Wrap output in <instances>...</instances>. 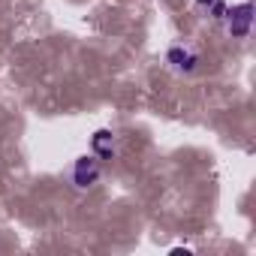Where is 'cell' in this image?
I'll list each match as a JSON object with an SVG mask.
<instances>
[{
  "instance_id": "cell-1",
  "label": "cell",
  "mask_w": 256,
  "mask_h": 256,
  "mask_svg": "<svg viewBox=\"0 0 256 256\" xmlns=\"http://www.w3.org/2000/svg\"><path fill=\"white\" fill-rule=\"evenodd\" d=\"M100 175H102V166H100V157H94V154L76 157V163L70 169V181L76 190H90L100 181Z\"/></svg>"
},
{
  "instance_id": "cell-2",
  "label": "cell",
  "mask_w": 256,
  "mask_h": 256,
  "mask_svg": "<svg viewBox=\"0 0 256 256\" xmlns=\"http://www.w3.org/2000/svg\"><path fill=\"white\" fill-rule=\"evenodd\" d=\"M223 22H226V30H229L232 40H247L250 36V24H253V4L244 0V4H238V6H226Z\"/></svg>"
},
{
  "instance_id": "cell-3",
  "label": "cell",
  "mask_w": 256,
  "mask_h": 256,
  "mask_svg": "<svg viewBox=\"0 0 256 256\" xmlns=\"http://www.w3.org/2000/svg\"><path fill=\"white\" fill-rule=\"evenodd\" d=\"M166 60H169L172 70H178V72H193L196 64H199V54H196L193 48H187V46H172V48L166 52Z\"/></svg>"
},
{
  "instance_id": "cell-4",
  "label": "cell",
  "mask_w": 256,
  "mask_h": 256,
  "mask_svg": "<svg viewBox=\"0 0 256 256\" xmlns=\"http://www.w3.org/2000/svg\"><path fill=\"white\" fill-rule=\"evenodd\" d=\"M90 154L100 160H112L114 157V133L112 130H96L90 136Z\"/></svg>"
},
{
  "instance_id": "cell-5",
  "label": "cell",
  "mask_w": 256,
  "mask_h": 256,
  "mask_svg": "<svg viewBox=\"0 0 256 256\" xmlns=\"http://www.w3.org/2000/svg\"><path fill=\"white\" fill-rule=\"evenodd\" d=\"M196 6L205 10L211 18H223V12H226V0H196Z\"/></svg>"
}]
</instances>
